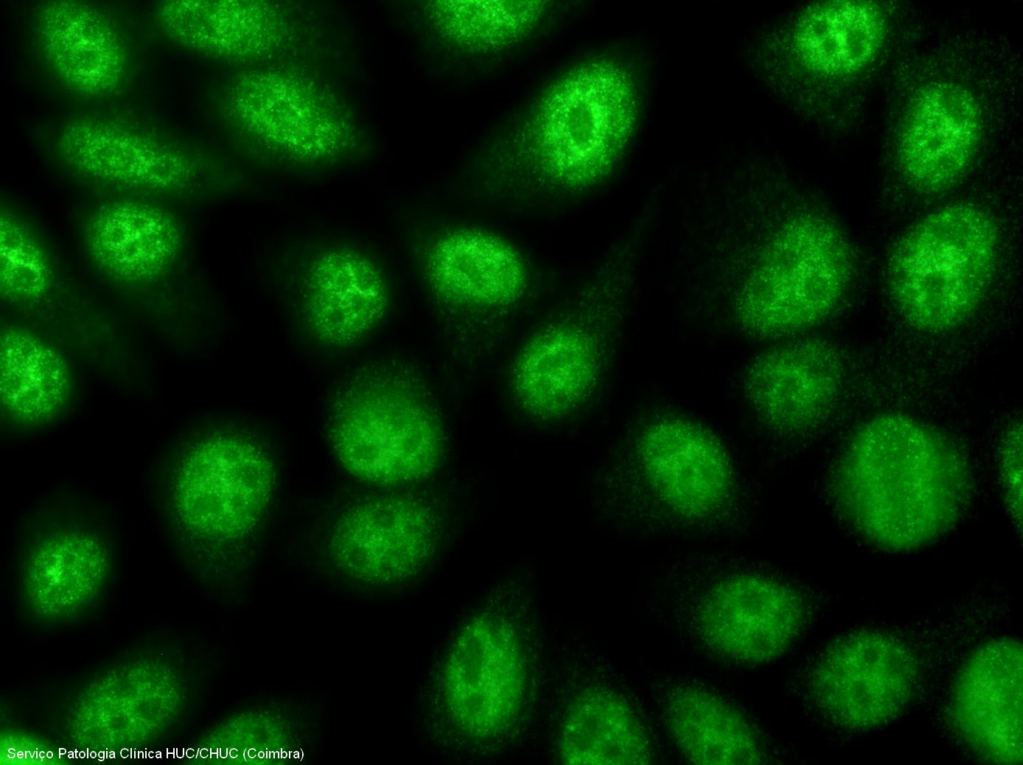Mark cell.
<instances>
[{
  "label": "cell",
  "instance_id": "6da1fadb",
  "mask_svg": "<svg viewBox=\"0 0 1023 765\" xmlns=\"http://www.w3.org/2000/svg\"><path fill=\"white\" fill-rule=\"evenodd\" d=\"M888 78L884 178L913 199L933 201L995 152L1015 111L1020 62L999 36L962 32L914 42Z\"/></svg>",
  "mask_w": 1023,
  "mask_h": 765
},
{
  "label": "cell",
  "instance_id": "7a4b0ae2",
  "mask_svg": "<svg viewBox=\"0 0 1023 765\" xmlns=\"http://www.w3.org/2000/svg\"><path fill=\"white\" fill-rule=\"evenodd\" d=\"M965 453L945 432L886 413L859 426L830 479L847 523L874 546L904 552L926 546L958 522L972 495Z\"/></svg>",
  "mask_w": 1023,
  "mask_h": 765
},
{
  "label": "cell",
  "instance_id": "3957f363",
  "mask_svg": "<svg viewBox=\"0 0 1023 765\" xmlns=\"http://www.w3.org/2000/svg\"><path fill=\"white\" fill-rule=\"evenodd\" d=\"M722 309L741 333L777 339L824 321L847 293L852 246L823 208L802 205L759 231L710 247Z\"/></svg>",
  "mask_w": 1023,
  "mask_h": 765
},
{
  "label": "cell",
  "instance_id": "277c9868",
  "mask_svg": "<svg viewBox=\"0 0 1023 765\" xmlns=\"http://www.w3.org/2000/svg\"><path fill=\"white\" fill-rule=\"evenodd\" d=\"M408 249L446 349L465 368L493 357L540 294L534 261L492 229L428 225Z\"/></svg>",
  "mask_w": 1023,
  "mask_h": 765
},
{
  "label": "cell",
  "instance_id": "5b68a950",
  "mask_svg": "<svg viewBox=\"0 0 1023 765\" xmlns=\"http://www.w3.org/2000/svg\"><path fill=\"white\" fill-rule=\"evenodd\" d=\"M640 254L634 237L610 247L524 338L510 365L509 388L525 414L559 420L595 395L622 334Z\"/></svg>",
  "mask_w": 1023,
  "mask_h": 765
},
{
  "label": "cell",
  "instance_id": "8992f818",
  "mask_svg": "<svg viewBox=\"0 0 1023 765\" xmlns=\"http://www.w3.org/2000/svg\"><path fill=\"white\" fill-rule=\"evenodd\" d=\"M638 96L619 61L585 59L541 93L509 143L506 172L520 186L578 193L612 171L635 130Z\"/></svg>",
  "mask_w": 1023,
  "mask_h": 765
},
{
  "label": "cell",
  "instance_id": "52a82bcc",
  "mask_svg": "<svg viewBox=\"0 0 1023 765\" xmlns=\"http://www.w3.org/2000/svg\"><path fill=\"white\" fill-rule=\"evenodd\" d=\"M917 32L904 1H816L788 23L781 52L807 112L830 133L845 135Z\"/></svg>",
  "mask_w": 1023,
  "mask_h": 765
},
{
  "label": "cell",
  "instance_id": "ba28073f",
  "mask_svg": "<svg viewBox=\"0 0 1023 765\" xmlns=\"http://www.w3.org/2000/svg\"><path fill=\"white\" fill-rule=\"evenodd\" d=\"M326 431L350 475L379 487H402L435 473L445 455L440 411L427 381L399 358L369 362L333 392Z\"/></svg>",
  "mask_w": 1023,
  "mask_h": 765
},
{
  "label": "cell",
  "instance_id": "9c48e42d",
  "mask_svg": "<svg viewBox=\"0 0 1023 765\" xmlns=\"http://www.w3.org/2000/svg\"><path fill=\"white\" fill-rule=\"evenodd\" d=\"M218 112L252 155L298 170L364 159L370 141L346 100L298 63L240 68L220 88Z\"/></svg>",
  "mask_w": 1023,
  "mask_h": 765
},
{
  "label": "cell",
  "instance_id": "30bf717a",
  "mask_svg": "<svg viewBox=\"0 0 1023 765\" xmlns=\"http://www.w3.org/2000/svg\"><path fill=\"white\" fill-rule=\"evenodd\" d=\"M1000 240L996 213L975 199L948 202L923 215L897 239L886 263L897 313L925 334L962 325L992 284Z\"/></svg>",
  "mask_w": 1023,
  "mask_h": 765
},
{
  "label": "cell",
  "instance_id": "8fae6325",
  "mask_svg": "<svg viewBox=\"0 0 1023 765\" xmlns=\"http://www.w3.org/2000/svg\"><path fill=\"white\" fill-rule=\"evenodd\" d=\"M275 459L249 432L220 429L194 440L170 488L178 524L204 544L248 560L265 529L277 487Z\"/></svg>",
  "mask_w": 1023,
  "mask_h": 765
},
{
  "label": "cell",
  "instance_id": "7c38bea8",
  "mask_svg": "<svg viewBox=\"0 0 1023 765\" xmlns=\"http://www.w3.org/2000/svg\"><path fill=\"white\" fill-rule=\"evenodd\" d=\"M526 637L508 610L483 609L458 630L442 660L440 705L448 725L470 743H493L519 721L530 688Z\"/></svg>",
  "mask_w": 1023,
  "mask_h": 765
},
{
  "label": "cell",
  "instance_id": "4fadbf2b",
  "mask_svg": "<svg viewBox=\"0 0 1023 765\" xmlns=\"http://www.w3.org/2000/svg\"><path fill=\"white\" fill-rule=\"evenodd\" d=\"M55 149L73 172L120 188L182 194L227 191L242 183L222 159L109 116L68 119Z\"/></svg>",
  "mask_w": 1023,
  "mask_h": 765
},
{
  "label": "cell",
  "instance_id": "5bb4252c",
  "mask_svg": "<svg viewBox=\"0 0 1023 765\" xmlns=\"http://www.w3.org/2000/svg\"><path fill=\"white\" fill-rule=\"evenodd\" d=\"M283 285L294 319L309 342L350 349L387 318L392 287L370 252L341 241H319L284 262Z\"/></svg>",
  "mask_w": 1023,
  "mask_h": 765
},
{
  "label": "cell",
  "instance_id": "9a60e30c",
  "mask_svg": "<svg viewBox=\"0 0 1023 765\" xmlns=\"http://www.w3.org/2000/svg\"><path fill=\"white\" fill-rule=\"evenodd\" d=\"M154 19L175 44L241 68L296 63L322 39L314 13L274 0H164Z\"/></svg>",
  "mask_w": 1023,
  "mask_h": 765
},
{
  "label": "cell",
  "instance_id": "2e32d148",
  "mask_svg": "<svg viewBox=\"0 0 1023 765\" xmlns=\"http://www.w3.org/2000/svg\"><path fill=\"white\" fill-rule=\"evenodd\" d=\"M437 508L404 491L376 494L346 506L325 537L329 564L344 579L389 587L419 575L433 558L441 534Z\"/></svg>",
  "mask_w": 1023,
  "mask_h": 765
},
{
  "label": "cell",
  "instance_id": "e0dca14e",
  "mask_svg": "<svg viewBox=\"0 0 1023 765\" xmlns=\"http://www.w3.org/2000/svg\"><path fill=\"white\" fill-rule=\"evenodd\" d=\"M918 681V659L906 642L885 631L862 630L827 647L813 668L811 690L833 722L869 730L896 718Z\"/></svg>",
  "mask_w": 1023,
  "mask_h": 765
},
{
  "label": "cell",
  "instance_id": "ac0fdd59",
  "mask_svg": "<svg viewBox=\"0 0 1023 765\" xmlns=\"http://www.w3.org/2000/svg\"><path fill=\"white\" fill-rule=\"evenodd\" d=\"M1023 648L1013 638L979 645L951 688L948 714L954 731L982 759L1023 762Z\"/></svg>",
  "mask_w": 1023,
  "mask_h": 765
},
{
  "label": "cell",
  "instance_id": "d6986e66",
  "mask_svg": "<svg viewBox=\"0 0 1023 765\" xmlns=\"http://www.w3.org/2000/svg\"><path fill=\"white\" fill-rule=\"evenodd\" d=\"M805 618V602L794 588L743 574L709 590L698 608L696 625L714 652L736 662L758 664L783 654Z\"/></svg>",
  "mask_w": 1023,
  "mask_h": 765
},
{
  "label": "cell",
  "instance_id": "ffe728a7",
  "mask_svg": "<svg viewBox=\"0 0 1023 765\" xmlns=\"http://www.w3.org/2000/svg\"><path fill=\"white\" fill-rule=\"evenodd\" d=\"M838 348L818 337L793 339L760 353L744 375V391L757 414L774 429L798 433L820 424L844 381Z\"/></svg>",
  "mask_w": 1023,
  "mask_h": 765
},
{
  "label": "cell",
  "instance_id": "44dd1931",
  "mask_svg": "<svg viewBox=\"0 0 1023 765\" xmlns=\"http://www.w3.org/2000/svg\"><path fill=\"white\" fill-rule=\"evenodd\" d=\"M641 469L660 500L690 519L712 515L732 490L729 457L717 438L684 418H664L641 434Z\"/></svg>",
  "mask_w": 1023,
  "mask_h": 765
},
{
  "label": "cell",
  "instance_id": "7402d4cb",
  "mask_svg": "<svg viewBox=\"0 0 1023 765\" xmlns=\"http://www.w3.org/2000/svg\"><path fill=\"white\" fill-rule=\"evenodd\" d=\"M35 32L50 69L73 93L103 98L123 86L129 70L127 45L101 9L83 1H47L37 10Z\"/></svg>",
  "mask_w": 1023,
  "mask_h": 765
},
{
  "label": "cell",
  "instance_id": "603a6c76",
  "mask_svg": "<svg viewBox=\"0 0 1023 765\" xmlns=\"http://www.w3.org/2000/svg\"><path fill=\"white\" fill-rule=\"evenodd\" d=\"M84 239L98 269L126 285H145L163 277L184 242L183 229L172 213L128 198L95 208L86 221Z\"/></svg>",
  "mask_w": 1023,
  "mask_h": 765
},
{
  "label": "cell",
  "instance_id": "cb8c5ba5",
  "mask_svg": "<svg viewBox=\"0 0 1023 765\" xmlns=\"http://www.w3.org/2000/svg\"><path fill=\"white\" fill-rule=\"evenodd\" d=\"M130 665L103 676L78 701L75 736L87 747H125L145 742L178 706V681L150 664Z\"/></svg>",
  "mask_w": 1023,
  "mask_h": 765
},
{
  "label": "cell",
  "instance_id": "d4e9b609",
  "mask_svg": "<svg viewBox=\"0 0 1023 765\" xmlns=\"http://www.w3.org/2000/svg\"><path fill=\"white\" fill-rule=\"evenodd\" d=\"M557 753L566 765H647L652 747L641 720L616 692L587 687L568 703Z\"/></svg>",
  "mask_w": 1023,
  "mask_h": 765
},
{
  "label": "cell",
  "instance_id": "484cf974",
  "mask_svg": "<svg viewBox=\"0 0 1023 765\" xmlns=\"http://www.w3.org/2000/svg\"><path fill=\"white\" fill-rule=\"evenodd\" d=\"M109 569L108 549L94 533L56 531L41 539L29 554L24 592L40 616L69 615L94 598Z\"/></svg>",
  "mask_w": 1023,
  "mask_h": 765
},
{
  "label": "cell",
  "instance_id": "4316f807",
  "mask_svg": "<svg viewBox=\"0 0 1023 765\" xmlns=\"http://www.w3.org/2000/svg\"><path fill=\"white\" fill-rule=\"evenodd\" d=\"M72 393L64 356L47 340L16 324L0 330V403L16 424L31 426L59 414Z\"/></svg>",
  "mask_w": 1023,
  "mask_h": 765
},
{
  "label": "cell",
  "instance_id": "83f0119b",
  "mask_svg": "<svg viewBox=\"0 0 1023 765\" xmlns=\"http://www.w3.org/2000/svg\"><path fill=\"white\" fill-rule=\"evenodd\" d=\"M664 713L674 741L693 764L758 765L765 760L748 720L707 689L693 685L674 689Z\"/></svg>",
  "mask_w": 1023,
  "mask_h": 765
},
{
  "label": "cell",
  "instance_id": "f1b7e54d",
  "mask_svg": "<svg viewBox=\"0 0 1023 765\" xmlns=\"http://www.w3.org/2000/svg\"><path fill=\"white\" fill-rule=\"evenodd\" d=\"M308 732L281 705H254L223 719L200 743L196 759L214 764H287L304 759Z\"/></svg>",
  "mask_w": 1023,
  "mask_h": 765
},
{
  "label": "cell",
  "instance_id": "f546056e",
  "mask_svg": "<svg viewBox=\"0 0 1023 765\" xmlns=\"http://www.w3.org/2000/svg\"><path fill=\"white\" fill-rule=\"evenodd\" d=\"M547 0H431L426 23L448 44L473 53L510 48L530 36L550 10Z\"/></svg>",
  "mask_w": 1023,
  "mask_h": 765
},
{
  "label": "cell",
  "instance_id": "4dcf8cb0",
  "mask_svg": "<svg viewBox=\"0 0 1023 765\" xmlns=\"http://www.w3.org/2000/svg\"><path fill=\"white\" fill-rule=\"evenodd\" d=\"M54 283L49 255L30 226L14 211H0V296L10 305L33 308L48 299Z\"/></svg>",
  "mask_w": 1023,
  "mask_h": 765
},
{
  "label": "cell",
  "instance_id": "1f68e13d",
  "mask_svg": "<svg viewBox=\"0 0 1023 765\" xmlns=\"http://www.w3.org/2000/svg\"><path fill=\"white\" fill-rule=\"evenodd\" d=\"M1023 429L1021 420H1014L1005 429L999 446L1000 484L1007 510L1016 527L1023 521Z\"/></svg>",
  "mask_w": 1023,
  "mask_h": 765
},
{
  "label": "cell",
  "instance_id": "d6a6232c",
  "mask_svg": "<svg viewBox=\"0 0 1023 765\" xmlns=\"http://www.w3.org/2000/svg\"><path fill=\"white\" fill-rule=\"evenodd\" d=\"M43 741L31 734L9 731L3 735L1 762L4 764H41L47 759H62Z\"/></svg>",
  "mask_w": 1023,
  "mask_h": 765
}]
</instances>
